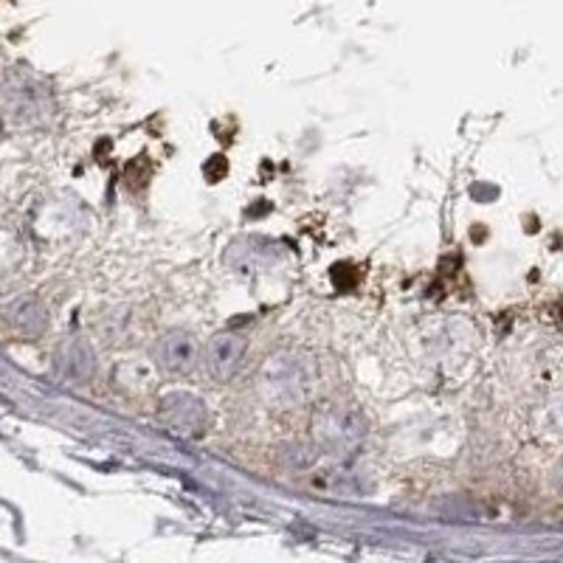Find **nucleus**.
<instances>
[{"instance_id":"nucleus-1","label":"nucleus","mask_w":563,"mask_h":563,"mask_svg":"<svg viewBox=\"0 0 563 563\" xmlns=\"http://www.w3.org/2000/svg\"><path fill=\"white\" fill-rule=\"evenodd\" d=\"M263 389L273 404H305L316 389V367L302 355H273L263 369Z\"/></svg>"},{"instance_id":"nucleus-2","label":"nucleus","mask_w":563,"mask_h":563,"mask_svg":"<svg viewBox=\"0 0 563 563\" xmlns=\"http://www.w3.org/2000/svg\"><path fill=\"white\" fill-rule=\"evenodd\" d=\"M314 434L324 451L344 453L353 451L367 434V423L355 409L349 406H328V409L316 411Z\"/></svg>"},{"instance_id":"nucleus-3","label":"nucleus","mask_w":563,"mask_h":563,"mask_svg":"<svg viewBox=\"0 0 563 563\" xmlns=\"http://www.w3.org/2000/svg\"><path fill=\"white\" fill-rule=\"evenodd\" d=\"M245 358V338L236 333H220L203 349V367L215 381H231Z\"/></svg>"},{"instance_id":"nucleus-4","label":"nucleus","mask_w":563,"mask_h":563,"mask_svg":"<svg viewBox=\"0 0 563 563\" xmlns=\"http://www.w3.org/2000/svg\"><path fill=\"white\" fill-rule=\"evenodd\" d=\"M161 418L172 425V432L187 434V437L203 434V428L209 423L206 406H203L197 397L183 395V392H175V395L164 397V404H161Z\"/></svg>"},{"instance_id":"nucleus-5","label":"nucleus","mask_w":563,"mask_h":563,"mask_svg":"<svg viewBox=\"0 0 563 563\" xmlns=\"http://www.w3.org/2000/svg\"><path fill=\"white\" fill-rule=\"evenodd\" d=\"M155 361H158L161 369L175 372V375L189 372L197 361L195 335L187 333V330H169V333H164L155 341Z\"/></svg>"},{"instance_id":"nucleus-6","label":"nucleus","mask_w":563,"mask_h":563,"mask_svg":"<svg viewBox=\"0 0 563 563\" xmlns=\"http://www.w3.org/2000/svg\"><path fill=\"white\" fill-rule=\"evenodd\" d=\"M65 369H68L71 375L77 378H88L93 372V353L88 344L82 341H74L65 347Z\"/></svg>"},{"instance_id":"nucleus-7","label":"nucleus","mask_w":563,"mask_h":563,"mask_svg":"<svg viewBox=\"0 0 563 563\" xmlns=\"http://www.w3.org/2000/svg\"><path fill=\"white\" fill-rule=\"evenodd\" d=\"M14 324L26 330V333H40L46 328V310L37 302H23L17 307V314H14Z\"/></svg>"},{"instance_id":"nucleus-8","label":"nucleus","mask_w":563,"mask_h":563,"mask_svg":"<svg viewBox=\"0 0 563 563\" xmlns=\"http://www.w3.org/2000/svg\"><path fill=\"white\" fill-rule=\"evenodd\" d=\"M555 482L563 487V459L558 462V468H555Z\"/></svg>"}]
</instances>
